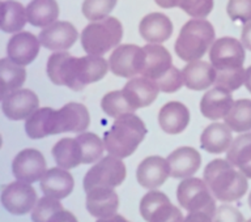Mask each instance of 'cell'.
<instances>
[{
  "mask_svg": "<svg viewBox=\"0 0 251 222\" xmlns=\"http://www.w3.org/2000/svg\"><path fill=\"white\" fill-rule=\"evenodd\" d=\"M109 63L101 55L75 58L70 52L59 51L47 60V74L55 85L82 90L92 82L100 81L109 71Z\"/></svg>",
  "mask_w": 251,
  "mask_h": 222,
  "instance_id": "cell-1",
  "label": "cell"
},
{
  "mask_svg": "<svg viewBox=\"0 0 251 222\" xmlns=\"http://www.w3.org/2000/svg\"><path fill=\"white\" fill-rule=\"evenodd\" d=\"M204 182L212 195L224 203H231L242 199L247 192L249 183L242 173L235 170L227 160L211 161L204 169Z\"/></svg>",
  "mask_w": 251,
  "mask_h": 222,
  "instance_id": "cell-2",
  "label": "cell"
},
{
  "mask_svg": "<svg viewBox=\"0 0 251 222\" xmlns=\"http://www.w3.org/2000/svg\"><path fill=\"white\" fill-rule=\"evenodd\" d=\"M147 127L144 122L135 114H125L117 118L109 131L103 136L106 150L118 158H126L135 153L144 140Z\"/></svg>",
  "mask_w": 251,
  "mask_h": 222,
  "instance_id": "cell-3",
  "label": "cell"
},
{
  "mask_svg": "<svg viewBox=\"0 0 251 222\" xmlns=\"http://www.w3.org/2000/svg\"><path fill=\"white\" fill-rule=\"evenodd\" d=\"M213 42L215 29L212 24L204 19H194L182 26L174 50L179 59L187 63L194 62L203 58Z\"/></svg>",
  "mask_w": 251,
  "mask_h": 222,
  "instance_id": "cell-4",
  "label": "cell"
},
{
  "mask_svg": "<svg viewBox=\"0 0 251 222\" xmlns=\"http://www.w3.org/2000/svg\"><path fill=\"white\" fill-rule=\"evenodd\" d=\"M123 37V26L115 17L92 21L81 33V45L86 54L103 55L119 46Z\"/></svg>",
  "mask_w": 251,
  "mask_h": 222,
  "instance_id": "cell-5",
  "label": "cell"
},
{
  "mask_svg": "<svg viewBox=\"0 0 251 222\" xmlns=\"http://www.w3.org/2000/svg\"><path fill=\"white\" fill-rule=\"evenodd\" d=\"M176 199L187 212H205L215 216L216 201L207 183L199 178H186L178 184Z\"/></svg>",
  "mask_w": 251,
  "mask_h": 222,
  "instance_id": "cell-6",
  "label": "cell"
},
{
  "mask_svg": "<svg viewBox=\"0 0 251 222\" xmlns=\"http://www.w3.org/2000/svg\"><path fill=\"white\" fill-rule=\"evenodd\" d=\"M127 169L121 158L115 156H106L90 168L84 176V190L90 191L96 187L115 188L125 182Z\"/></svg>",
  "mask_w": 251,
  "mask_h": 222,
  "instance_id": "cell-7",
  "label": "cell"
},
{
  "mask_svg": "<svg viewBox=\"0 0 251 222\" xmlns=\"http://www.w3.org/2000/svg\"><path fill=\"white\" fill-rule=\"evenodd\" d=\"M90 124L89 111L77 102H70L59 110L51 109L47 122L49 135L63 132H84Z\"/></svg>",
  "mask_w": 251,
  "mask_h": 222,
  "instance_id": "cell-8",
  "label": "cell"
},
{
  "mask_svg": "<svg viewBox=\"0 0 251 222\" xmlns=\"http://www.w3.org/2000/svg\"><path fill=\"white\" fill-rule=\"evenodd\" d=\"M140 215L147 222H183V215L164 192L152 190L143 196Z\"/></svg>",
  "mask_w": 251,
  "mask_h": 222,
  "instance_id": "cell-9",
  "label": "cell"
},
{
  "mask_svg": "<svg viewBox=\"0 0 251 222\" xmlns=\"http://www.w3.org/2000/svg\"><path fill=\"white\" fill-rule=\"evenodd\" d=\"M238 39L223 37L212 45L209 60L216 71H233L243 67L245 49Z\"/></svg>",
  "mask_w": 251,
  "mask_h": 222,
  "instance_id": "cell-10",
  "label": "cell"
},
{
  "mask_svg": "<svg viewBox=\"0 0 251 222\" xmlns=\"http://www.w3.org/2000/svg\"><path fill=\"white\" fill-rule=\"evenodd\" d=\"M145 63V51L136 45H121L110 55V70L119 77H133L141 74Z\"/></svg>",
  "mask_w": 251,
  "mask_h": 222,
  "instance_id": "cell-11",
  "label": "cell"
},
{
  "mask_svg": "<svg viewBox=\"0 0 251 222\" xmlns=\"http://www.w3.org/2000/svg\"><path fill=\"white\" fill-rule=\"evenodd\" d=\"M37 192L30 183L16 180L4 186L1 191V204L11 215H26L34 209Z\"/></svg>",
  "mask_w": 251,
  "mask_h": 222,
  "instance_id": "cell-12",
  "label": "cell"
},
{
  "mask_svg": "<svg viewBox=\"0 0 251 222\" xmlns=\"http://www.w3.org/2000/svg\"><path fill=\"white\" fill-rule=\"evenodd\" d=\"M46 172V160L37 149H24L12 162V173L16 179L26 183L41 180Z\"/></svg>",
  "mask_w": 251,
  "mask_h": 222,
  "instance_id": "cell-13",
  "label": "cell"
},
{
  "mask_svg": "<svg viewBox=\"0 0 251 222\" xmlns=\"http://www.w3.org/2000/svg\"><path fill=\"white\" fill-rule=\"evenodd\" d=\"M39 99L30 89H17L4 96L1 109L4 115L11 121H23L38 110Z\"/></svg>",
  "mask_w": 251,
  "mask_h": 222,
  "instance_id": "cell-14",
  "label": "cell"
},
{
  "mask_svg": "<svg viewBox=\"0 0 251 222\" xmlns=\"http://www.w3.org/2000/svg\"><path fill=\"white\" fill-rule=\"evenodd\" d=\"M77 29L68 21H55L39 33V42L52 51H64L74 46L77 41Z\"/></svg>",
  "mask_w": 251,
  "mask_h": 222,
  "instance_id": "cell-15",
  "label": "cell"
},
{
  "mask_svg": "<svg viewBox=\"0 0 251 222\" xmlns=\"http://www.w3.org/2000/svg\"><path fill=\"white\" fill-rule=\"evenodd\" d=\"M169 175H170V166L168 160L160 156H151L144 158L136 170L137 183L148 190H154L162 186Z\"/></svg>",
  "mask_w": 251,
  "mask_h": 222,
  "instance_id": "cell-16",
  "label": "cell"
},
{
  "mask_svg": "<svg viewBox=\"0 0 251 222\" xmlns=\"http://www.w3.org/2000/svg\"><path fill=\"white\" fill-rule=\"evenodd\" d=\"M41 42L30 31H19L12 35L8 41L7 54L8 58L20 66L30 64L39 52Z\"/></svg>",
  "mask_w": 251,
  "mask_h": 222,
  "instance_id": "cell-17",
  "label": "cell"
},
{
  "mask_svg": "<svg viewBox=\"0 0 251 222\" xmlns=\"http://www.w3.org/2000/svg\"><path fill=\"white\" fill-rule=\"evenodd\" d=\"M122 90L129 105L137 110L152 105L158 97L160 88L153 80L143 76L129 80Z\"/></svg>",
  "mask_w": 251,
  "mask_h": 222,
  "instance_id": "cell-18",
  "label": "cell"
},
{
  "mask_svg": "<svg viewBox=\"0 0 251 222\" xmlns=\"http://www.w3.org/2000/svg\"><path fill=\"white\" fill-rule=\"evenodd\" d=\"M143 49L145 51V63L141 74L157 81L173 67L172 55L160 43H149Z\"/></svg>",
  "mask_w": 251,
  "mask_h": 222,
  "instance_id": "cell-19",
  "label": "cell"
},
{
  "mask_svg": "<svg viewBox=\"0 0 251 222\" xmlns=\"http://www.w3.org/2000/svg\"><path fill=\"white\" fill-rule=\"evenodd\" d=\"M168 162L170 166V175L173 178L186 179L199 170L201 156L191 147H182L169 154Z\"/></svg>",
  "mask_w": 251,
  "mask_h": 222,
  "instance_id": "cell-20",
  "label": "cell"
},
{
  "mask_svg": "<svg viewBox=\"0 0 251 222\" xmlns=\"http://www.w3.org/2000/svg\"><path fill=\"white\" fill-rule=\"evenodd\" d=\"M119 197L114 188L96 187L86 192V209L98 219H106L117 213Z\"/></svg>",
  "mask_w": 251,
  "mask_h": 222,
  "instance_id": "cell-21",
  "label": "cell"
},
{
  "mask_svg": "<svg viewBox=\"0 0 251 222\" xmlns=\"http://www.w3.org/2000/svg\"><path fill=\"white\" fill-rule=\"evenodd\" d=\"M234 101L231 97V92L224 89L221 86H215L204 94L200 101V111L203 117L211 121H217L225 118L230 111Z\"/></svg>",
  "mask_w": 251,
  "mask_h": 222,
  "instance_id": "cell-22",
  "label": "cell"
},
{
  "mask_svg": "<svg viewBox=\"0 0 251 222\" xmlns=\"http://www.w3.org/2000/svg\"><path fill=\"white\" fill-rule=\"evenodd\" d=\"M41 190L46 196L54 199H66L74 191V176L63 168H52L45 173L41 179Z\"/></svg>",
  "mask_w": 251,
  "mask_h": 222,
  "instance_id": "cell-23",
  "label": "cell"
},
{
  "mask_svg": "<svg viewBox=\"0 0 251 222\" xmlns=\"http://www.w3.org/2000/svg\"><path fill=\"white\" fill-rule=\"evenodd\" d=\"M160 127L169 135H178L187 128L190 111L182 102L172 101L165 103L158 113Z\"/></svg>",
  "mask_w": 251,
  "mask_h": 222,
  "instance_id": "cell-24",
  "label": "cell"
},
{
  "mask_svg": "<svg viewBox=\"0 0 251 222\" xmlns=\"http://www.w3.org/2000/svg\"><path fill=\"white\" fill-rule=\"evenodd\" d=\"M139 31L148 43H162L172 37L173 24L166 15L153 12L141 20Z\"/></svg>",
  "mask_w": 251,
  "mask_h": 222,
  "instance_id": "cell-25",
  "label": "cell"
},
{
  "mask_svg": "<svg viewBox=\"0 0 251 222\" xmlns=\"http://www.w3.org/2000/svg\"><path fill=\"white\" fill-rule=\"evenodd\" d=\"M184 85L191 90H205L216 81L215 67L208 62H188L182 70Z\"/></svg>",
  "mask_w": 251,
  "mask_h": 222,
  "instance_id": "cell-26",
  "label": "cell"
},
{
  "mask_svg": "<svg viewBox=\"0 0 251 222\" xmlns=\"http://www.w3.org/2000/svg\"><path fill=\"white\" fill-rule=\"evenodd\" d=\"M233 143L231 129L226 123H213L204 129L200 136V147L212 154L226 152Z\"/></svg>",
  "mask_w": 251,
  "mask_h": 222,
  "instance_id": "cell-27",
  "label": "cell"
},
{
  "mask_svg": "<svg viewBox=\"0 0 251 222\" xmlns=\"http://www.w3.org/2000/svg\"><path fill=\"white\" fill-rule=\"evenodd\" d=\"M226 160L251 179V132L235 137L227 149Z\"/></svg>",
  "mask_w": 251,
  "mask_h": 222,
  "instance_id": "cell-28",
  "label": "cell"
},
{
  "mask_svg": "<svg viewBox=\"0 0 251 222\" xmlns=\"http://www.w3.org/2000/svg\"><path fill=\"white\" fill-rule=\"evenodd\" d=\"M52 156L59 168L66 170L77 168L82 164V150L77 139L64 137L59 140L52 148Z\"/></svg>",
  "mask_w": 251,
  "mask_h": 222,
  "instance_id": "cell-29",
  "label": "cell"
},
{
  "mask_svg": "<svg viewBox=\"0 0 251 222\" xmlns=\"http://www.w3.org/2000/svg\"><path fill=\"white\" fill-rule=\"evenodd\" d=\"M27 21L37 27H46L56 21L59 5L56 0H31L26 5Z\"/></svg>",
  "mask_w": 251,
  "mask_h": 222,
  "instance_id": "cell-30",
  "label": "cell"
},
{
  "mask_svg": "<svg viewBox=\"0 0 251 222\" xmlns=\"http://www.w3.org/2000/svg\"><path fill=\"white\" fill-rule=\"evenodd\" d=\"M26 8L15 0H4L1 3V24L4 33H19L26 25Z\"/></svg>",
  "mask_w": 251,
  "mask_h": 222,
  "instance_id": "cell-31",
  "label": "cell"
},
{
  "mask_svg": "<svg viewBox=\"0 0 251 222\" xmlns=\"http://www.w3.org/2000/svg\"><path fill=\"white\" fill-rule=\"evenodd\" d=\"M0 77H1V98L11 92L20 89L26 80V71L9 58L0 60Z\"/></svg>",
  "mask_w": 251,
  "mask_h": 222,
  "instance_id": "cell-32",
  "label": "cell"
},
{
  "mask_svg": "<svg viewBox=\"0 0 251 222\" xmlns=\"http://www.w3.org/2000/svg\"><path fill=\"white\" fill-rule=\"evenodd\" d=\"M225 123L234 132H247L251 129V99L235 101L225 118Z\"/></svg>",
  "mask_w": 251,
  "mask_h": 222,
  "instance_id": "cell-33",
  "label": "cell"
},
{
  "mask_svg": "<svg viewBox=\"0 0 251 222\" xmlns=\"http://www.w3.org/2000/svg\"><path fill=\"white\" fill-rule=\"evenodd\" d=\"M76 139L81 147L82 164H94L96 161L101 160L103 150L106 149L101 137H98L96 133L81 132Z\"/></svg>",
  "mask_w": 251,
  "mask_h": 222,
  "instance_id": "cell-34",
  "label": "cell"
},
{
  "mask_svg": "<svg viewBox=\"0 0 251 222\" xmlns=\"http://www.w3.org/2000/svg\"><path fill=\"white\" fill-rule=\"evenodd\" d=\"M101 107L106 115L115 119L125 114H132L135 111V109L129 105L127 98L125 97L123 90H114L105 94L101 101Z\"/></svg>",
  "mask_w": 251,
  "mask_h": 222,
  "instance_id": "cell-35",
  "label": "cell"
},
{
  "mask_svg": "<svg viewBox=\"0 0 251 222\" xmlns=\"http://www.w3.org/2000/svg\"><path fill=\"white\" fill-rule=\"evenodd\" d=\"M118 0H84L82 15L89 21H100L106 19L117 5Z\"/></svg>",
  "mask_w": 251,
  "mask_h": 222,
  "instance_id": "cell-36",
  "label": "cell"
},
{
  "mask_svg": "<svg viewBox=\"0 0 251 222\" xmlns=\"http://www.w3.org/2000/svg\"><path fill=\"white\" fill-rule=\"evenodd\" d=\"M173 3L195 19L207 17L213 9V0H173Z\"/></svg>",
  "mask_w": 251,
  "mask_h": 222,
  "instance_id": "cell-37",
  "label": "cell"
},
{
  "mask_svg": "<svg viewBox=\"0 0 251 222\" xmlns=\"http://www.w3.org/2000/svg\"><path fill=\"white\" fill-rule=\"evenodd\" d=\"M63 209V205L51 196H45L39 199L31 212V221L33 222H47L50 217L58 211Z\"/></svg>",
  "mask_w": 251,
  "mask_h": 222,
  "instance_id": "cell-38",
  "label": "cell"
},
{
  "mask_svg": "<svg viewBox=\"0 0 251 222\" xmlns=\"http://www.w3.org/2000/svg\"><path fill=\"white\" fill-rule=\"evenodd\" d=\"M245 74L246 70H243V67L233 71H216L215 85L234 92L245 84Z\"/></svg>",
  "mask_w": 251,
  "mask_h": 222,
  "instance_id": "cell-39",
  "label": "cell"
},
{
  "mask_svg": "<svg viewBox=\"0 0 251 222\" xmlns=\"http://www.w3.org/2000/svg\"><path fill=\"white\" fill-rule=\"evenodd\" d=\"M226 12L233 21L250 23L251 21V0H229Z\"/></svg>",
  "mask_w": 251,
  "mask_h": 222,
  "instance_id": "cell-40",
  "label": "cell"
},
{
  "mask_svg": "<svg viewBox=\"0 0 251 222\" xmlns=\"http://www.w3.org/2000/svg\"><path fill=\"white\" fill-rule=\"evenodd\" d=\"M158 85L161 92L164 93H176V90H179L183 85V76L178 68L173 66L168 74H164L160 80L154 81Z\"/></svg>",
  "mask_w": 251,
  "mask_h": 222,
  "instance_id": "cell-41",
  "label": "cell"
},
{
  "mask_svg": "<svg viewBox=\"0 0 251 222\" xmlns=\"http://www.w3.org/2000/svg\"><path fill=\"white\" fill-rule=\"evenodd\" d=\"M213 222H245V217L237 208L231 205H220L213 216Z\"/></svg>",
  "mask_w": 251,
  "mask_h": 222,
  "instance_id": "cell-42",
  "label": "cell"
},
{
  "mask_svg": "<svg viewBox=\"0 0 251 222\" xmlns=\"http://www.w3.org/2000/svg\"><path fill=\"white\" fill-rule=\"evenodd\" d=\"M47 222H78L77 219L75 217L74 213H71V212L66 211L64 208L58 211L56 213L51 216L50 220Z\"/></svg>",
  "mask_w": 251,
  "mask_h": 222,
  "instance_id": "cell-43",
  "label": "cell"
},
{
  "mask_svg": "<svg viewBox=\"0 0 251 222\" xmlns=\"http://www.w3.org/2000/svg\"><path fill=\"white\" fill-rule=\"evenodd\" d=\"M183 222H213V216L205 212H190Z\"/></svg>",
  "mask_w": 251,
  "mask_h": 222,
  "instance_id": "cell-44",
  "label": "cell"
},
{
  "mask_svg": "<svg viewBox=\"0 0 251 222\" xmlns=\"http://www.w3.org/2000/svg\"><path fill=\"white\" fill-rule=\"evenodd\" d=\"M241 41H242L243 46L246 47L247 50L251 51V21L245 24V26L242 29V35H241Z\"/></svg>",
  "mask_w": 251,
  "mask_h": 222,
  "instance_id": "cell-45",
  "label": "cell"
},
{
  "mask_svg": "<svg viewBox=\"0 0 251 222\" xmlns=\"http://www.w3.org/2000/svg\"><path fill=\"white\" fill-rule=\"evenodd\" d=\"M97 222H129L121 215H115L110 216V217H106V219H100Z\"/></svg>",
  "mask_w": 251,
  "mask_h": 222,
  "instance_id": "cell-46",
  "label": "cell"
},
{
  "mask_svg": "<svg viewBox=\"0 0 251 222\" xmlns=\"http://www.w3.org/2000/svg\"><path fill=\"white\" fill-rule=\"evenodd\" d=\"M245 86L247 90L251 93V66L246 70V74H245Z\"/></svg>",
  "mask_w": 251,
  "mask_h": 222,
  "instance_id": "cell-47",
  "label": "cell"
},
{
  "mask_svg": "<svg viewBox=\"0 0 251 222\" xmlns=\"http://www.w3.org/2000/svg\"><path fill=\"white\" fill-rule=\"evenodd\" d=\"M161 8H174L173 0H154Z\"/></svg>",
  "mask_w": 251,
  "mask_h": 222,
  "instance_id": "cell-48",
  "label": "cell"
},
{
  "mask_svg": "<svg viewBox=\"0 0 251 222\" xmlns=\"http://www.w3.org/2000/svg\"><path fill=\"white\" fill-rule=\"evenodd\" d=\"M249 207H250L251 209V192H250V195H249Z\"/></svg>",
  "mask_w": 251,
  "mask_h": 222,
  "instance_id": "cell-49",
  "label": "cell"
},
{
  "mask_svg": "<svg viewBox=\"0 0 251 222\" xmlns=\"http://www.w3.org/2000/svg\"><path fill=\"white\" fill-rule=\"evenodd\" d=\"M246 222H251V219H250V220H249V221H246Z\"/></svg>",
  "mask_w": 251,
  "mask_h": 222,
  "instance_id": "cell-50",
  "label": "cell"
}]
</instances>
